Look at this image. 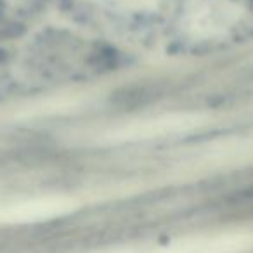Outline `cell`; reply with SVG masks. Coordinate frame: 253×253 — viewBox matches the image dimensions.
Returning a JSON list of instances; mask_svg holds the SVG:
<instances>
[{
	"label": "cell",
	"mask_w": 253,
	"mask_h": 253,
	"mask_svg": "<svg viewBox=\"0 0 253 253\" xmlns=\"http://www.w3.org/2000/svg\"><path fill=\"white\" fill-rule=\"evenodd\" d=\"M73 208V203L66 198H39L25 203L11 205L0 211V218L9 222H35L63 215Z\"/></svg>",
	"instance_id": "2"
},
{
	"label": "cell",
	"mask_w": 253,
	"mask_h": 253,
	"mask_svg": "<svg viewBox=\"0 0 253 253\" xmlns=\"http://www.w3.org/2000/svg\"><path fill=\"white\" fill-rule=\"evenodd\" d=\"M207 116L200 113H170L156 118L139 120L128 125L113 128L102 135L101 141L106 144H123V142L151 141V139L172 137V135L189 134L205 125Z\"/></svg>",
	"instance_id": "1"
}]
</instances>
